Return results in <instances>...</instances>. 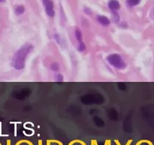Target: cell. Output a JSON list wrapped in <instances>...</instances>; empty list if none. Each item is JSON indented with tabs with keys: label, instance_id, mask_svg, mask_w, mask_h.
Segmentation results:
<instances>
[{
	"label": "cell",
	"instance_id": "cell-1",
	"mask_svg": "<svg viewBox=\"0 0 154 145\" xmlns=\"http://www.w3.org/2000/svg\"><path fill=\"white\" fill-rule=\"evenodd\" d=\"M32 50V45L26 44L21 47L16 53L13 58V66L16 69L20 70L25 66V61L27 55Z\"/></svg>",
	"mask_w": 154,
	"mask_h": 145
},
{
	"label": "cell",
	"instance_id": "cell-2",
	"mask_svg": "<svg viewBox=\"0 0 154 145\" xmlns=\"http://www.w3.org/2000/svg\"><path fill=\"white\" fill-rule=\"evenodd\" d=\"M106 60L111 66L117 69H124L126 65L120 54H113L106 57Z\"/></svg>",
	"mask_w": 154,
	"mask_h": 145
},
{
	"label": "cell",
	"instance_id": "cell-3",
	"mask_svg": "<svg viewBox=\"0 0 154 145\" xmlns=\"http://www.w3.org/2000/svg\"><path fill=\"white\" fill-rule=\"evenodd\" d=\"M44 5H45V11H46L47 14H48V16L51 17H54V15H55V11H54V4H53L52 2H51V0H48V1L44 2Z\"/></svg>",
	"mask_w": 154,
	"mask_h": 145
},
{
	"label": "cell",
	"instance_id": "cell-4",
	"mask_svg": "<svg viewBox=\"0 0 154 145\" xmlns=\"http://www.w3.org/2000/svg\"><path fill=\"white\" fill-rule=\"evenodd\" d=\"M108 8L111 11H117L120 8V2L117 0H111L108 2Z\"/></svg>",
	"mask_w": 154,
	"mask_h": 145
},
{
	"label": "cell",
	"instance_id": "cell-5",
	"mask_svg": "<svg viewBox=\"0 0 154 145\" xmlns=\"http://www.w3.org/2000/svg\"><path fill=\"white\" fill-rule=\"evenodd\" d=\"M97 20L101 24H102V25L104 26H108L110 23H111L110 20L108 19L107 17L103 16V15H99V16H98Z\"/></svg>",
	"mask_w": 154,
	"mask_h": 145
},
{
	"label": "cell",
	"instance_id": "cell-6",
	"mask_svg": "<svg viewBox=\"0 0 154 145\" xmlns=\"http://www.w3.org/2000/svg\"><path fill=\"white\" fill-rule=\"evenodd\" d=\"M75 38H76L77 40L78 41L79 44L81 43V42H83V41H82V33H81V30L78 29H77L75 30Z\"/></svg>",
	"mask_w": 154,
	"mask_h": 145
},
{
	"label": "cell",
	"instance_id": "cell-7",
	"mask_svg": "<svg viewBox=\"0 0 154 145\" xmlns=\"http://www.w3.org/2000/svg\"><path fill=\"white\" fill-rule=\"evenodd\" d=\"M140 2H141V0H127V4L129 7L138 5Z\"/></svg>",
	"mask_w": 154,
	"mask_h": 145
},
{
	"label": "cell",
	"instance_id": "cell-8",
	"mask_svg": "<svg viewBox=\"0 0 154 145\" xmlns=\"http://www.w3.org/2000/svg\"><path fill=\"white\" fill-rule=\"evenodd\" d=\"M24 11H25V9H24V7L23 6H17V7L16 8V9H15V11H16V14H23Z\"/></svg>",
	"mask_w": 154,
	"mask_h": 145
},
{
	"label": "cell",
	"instance_id": "cell-9",
	"mask_svg": "<svg viewBox=\"0 0 154 145\" xmlns=\"http://www.w3.org/2000/svg\"><path fill=\"white\" fill-rule=\"evenodd\" d=\"M86 50V45L84 43V42H81V43L79 44V46H78V51H81V52H83Z\"/></svg>",
	"mask_w": 154,
	"mask_h": 145
},
{
	"label": "cell",
	"instance_id": "cell-10",
	"mask_svg": "<svg viewBox=\"0 0 154 145\" xmlns=\"http://www.w3.org/2000/svg\"><path fill=\"white\" fill-rule=\"evenodd\" d=\"M51 69H52L53 71H54V72H57V71H59V69H60V66H59V65L57 64V63H53V64L51 65Z\"/></svg>",
	"mask_w": 154,
	"mask_h": 145
},
{
	"label": "cell",
	"instance_id": "cell-11",
	"mask_svg": "<svg viewBox=\"0 0 154 145\" xmlns=\"http://www.w3.org/2000/svg\"><path fill=\"white\" fill-rule=\"evenodd\" d=\"M56 80H57V81L60 82V81H63V76L61 75H57V77H56Z\"/></svg>",
	"mask_w": 154,
	"mask_h": 145
},
{
	"label": "cell",
	"instance_id": "cell-12",
	"mask_svg": "<svg viewBox=\"0 0 154 145\" xmlns=\"http://www.w3.org/2000/svg\"><path fill=\"white\" fill-rule=\"evenodd\" d=\"M54 38H55V39L57 40V43L60 44V37H58V35H55V36H54Z\"/></svg>",
	"mask_w": 154,
	"mask_h": 145
},
{
	"label": "cell",
	"instance_id": "cell-13",
	"mask_svg": "<svg viewBox=\"0 0 154 145\" xmlns=\"http://www.w3.org/2000/svg\"><path fill=\"white\" fill-rule=\"evenodd\" d=\"M47 1H48V0H42V2H43V3L45 2H47Z\"/></svg>",
	"mask_w": 154,
	"mask_h": 145
},
{
	"label": "cell",
	"instance_id": "cell-14",
	"mask_svg": "<svg viewBox=\"0 0 154 145\" xmlns=\"http://www.w3.org/2000/svg\"><path fill=\"white\" fill-rule=\"evenodd\" d=\"M4 1V0H0V2H3Z\"/></svg>",
	"mask_w": 154,
	"mask_h": 145
}]
</instances>
